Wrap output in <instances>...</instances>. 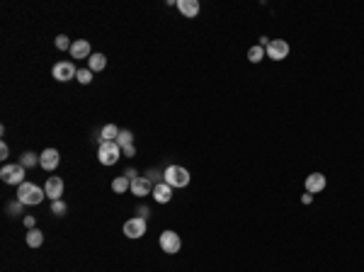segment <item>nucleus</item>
I'll use <instances>...</instances> for the list:
<instances>
[{
	"label": "nucleus",
	"mask_w": 364,
	"mask_h": 272,
	"mask_svg": "<svg viewBox=\"0 0 364 272\" xmlns=\"http://www.w3.org/2000/svg\"><path fill=\"white\" fill-rule=\"evenodd\" d=\"M131 141H133V134H131V131L121 129V131H119V136H117V144H119L121 149H124V146H131Z\"/></svg>",
	"instance_id": "4be33fe9"
},
{
	"label": "nucleus",
	"mask_w": 364,
	"mask_h": 272,
	"mask_svg": "<svg viewBox=\"0 0 364 272\" xmlns=\"http://www.w3.org/2000/svg\"><path fill=\"white\" fill-rule=\"evenodd\" d=\"M180 246H182V241H180V236L175 234V231H163L160 234V248H163V253H168V255H175V253H180Z\"/></svg>",
	"instance_id": "0eeeda50"
},
{
	"label": "nucleus",
	"mask_w": 364,
	"mask_h": 272,
	"mask_svg": "<svg viewBox=\"0 0 364 272\" xmlns=\"http://www.w3.org/2000/svg\"><path fill=\"white\" fill-rule=\"evenodd\" d=\"M163 183H168L170 187H187L190 185V170L182 165H168L163 170Z\"/></svg>",
	"instance_id": "f03ea898"
},
{
	"label": "nucleus",
	"mask_w": 364,
	"mask_h": 272,
	"mask_svg": "<svg viewBox=\"0 0 364 272\" xmlns=\"http://www.w3.org/2000/svg\"><path fill=\"white\" fill-rule=\"evenodd\" d=\"M22 202H20V199H17V202H10V204H8V214H12V216H17V214H22Z\"/></svg>",
	"instance_id": "a878e982"
},
{
	"label": "nucleus",
	"mask_w": 364,
	"mask_h": 272,
	"mask_svg": "<svg viewBox=\"0 0 364 272\" xmlns=\"http://www.w3.org/2000/svg\"><path fill=\"white\" fill-rule=\"evenodd\" d=\"M265 54H267V59H272V61H284L289 56V44L284 39H272L269 47L265 49Z\"/></svg>",
	"instance_id": "423d86ee"
},
{
	"label": "nucleus",
	"mask_w": 364,
	"mask_h": 272,
	"mask_svg": "<svg viewBox=\"0 0 364 272\" xmlns=\"http://www.w3.org/2000/svg\"><path fill=\"white\" fill-rule=\"evenodd\" d=\"M119 126H114V124H107V126H102V131H100V141H117V136H119Z\"/></svg>",
	"instance_id": "a211bd4d"
},
{
	"label": "nucleus",
	"mask_w": 364,
	"mask_h": 272,
	"mask_svg": "<svg viewBox=\"0 0 364 272\" xmlns=\"http://www.w3.org/2000/svg\"><path fill=\"white\" fill-rule=\"evenodd\" d=\"M105 66H107V56L105 54H93L90 59H87V68L97 73V71H105Z\"/></svg>",
	"instance_id": "dca6fc26"
},
{
	"label": "nucleus",
	"mask_w": 364,
	"mask_h": 272,
	"mask_svg": "<svg viewBox=\"0 0 364 272\" xmlns=\"http://www.w3.org/2000/svg\"><path fill=\"white\" fill-rule=\"evenodd\" d=\"M301 202H303V204H311V202H313V195H311V192L301 195Z\"/></svg>",
	"instance_id": "473e14b6"
},
{
	"label": "nucleus",
	"mask_w": 364,
	"mask_h": 272,
	"mask_svg": "<svg viewBox=\"0 0 364 272\" xmlns=\"http://www.w3.org/2000/svg\"><path fill=\"white\" fill-rule=\"evenodd\" d=\"M136 214H139V219H148V216H151V209H148V207H144V204H141V207L136 209Z\"/></svg>",
	"instance_id": "cd10ccee"
},
{
	"label": "nucleus",
	"mask_w": 364,
	"mask_h": 272,
	"mask_svg": "<svg viewBox=\"0 0 364 272\" xmlns=\"http://www.w3.org/2000/svg\"><path fill=\"white\" fill-rule=\"evenodd\" d=\"M112 190H114L117 195H124V192H129V190H131V180H129L126 175H119V177H114V180H112Z\"/></svg>",
	"instance_id": "f3484780"
},
{
	"label": "nucleus",
	"mask_w": 364,
	"mask_h": 272,
	"mask_svg": "<svg viewBox=\"0 0 364 272\" xmlns=\"http://www.w3.org/2000/svg\"><path fill=\"white\" fill-rule=\"evenodd\" d=\"M59 163H61V153L56 149H47L39 153V165H41L47 173H54V170L59 168Z\"/></svg>",
	"instance_id": "6e6552de"
},
{
	"label": "nucleus",
	"mask_w": 364,
	"mask_h": 272,
	"mask_svg": "<svg viewBox=\"0 0 364 272\" xmlns=\"http://www.w3.org/2000/svg\"><path fill=\"white\" fill-rule=\"evenodd\" d=\"M153 183L151 180H146V177H136L131 183V195L136 197H146V195H153Z\"/></svg>",
	"instance_id": "f8f14e48"
},
{
	"label": "nucleus",
	"mask_w": 364,
	"mask_h": 272,
	"mask_svg": "<svg viewBox=\"0 0 364 272\" xmlns=\"http://www.w3.org/2000/svg\"><path fill=\"white\" fill-rule=\"evenodd\" d=\"M160 177H163V173H160V170H148V173H146V180H151L153 185H158V183H163Z\"/></svg>",
	"instance_id": "bb28decb"
},
{
	"label": "nucleus",
	"mask_w": 364,
	"mask_h": 272,
	"mask_svg": "<svg viewBox=\"0 0 364 272\" xmlns=\"http://www.w3.org/2000/svg\"><path fill=\"white\" fill-rule=\"evenodd\" d=\"M75 78H78V83H83V85H90V83H93V71H90V68H80Z\"/></svg>",
	"instance_id": "5701e85b"
},
{
	"label": "nucleus",
	"mask_w": 364,
	"mask_h": 272,
	"mask_svg": "<svg viewBox=\"0 0 364 272\" xmlns=\"http://www.w3.org/2000/svg\"><path fill=\"white\" fill-rule=\"evenodd\" d=\"M44 197H47V192L41 187H36L34 183H22L17 187V199L22 202L24 207H36V204H41Z\"/></svg>",
	"instance_id": "f257e3e1"
},
{
	"label": "nucleus",
	"mask_w": 364,
	"mask_h": 272,
	"mask_svg": "<svg viewBox=\"0 0 364 272\" xmlns=\"http://www.w3.org/2000/svg\"><path fill=\"white\" fill-rule=\"evenodd\" d=\"M153 199H156L158 204H168L170 199H172V187L168 183H158L153 187Z\"/></svg>",
	"instance_id": "ddd939ff"
},
{
	"label": "nucleus",
	"mask_w": 364,
	"mask_h": 272,
	"mask_svg": "<svg viewBox=\"0 0 364 272\" xmlns=\"http://www.w3.org/2000/svg\"><path fill=\"white\" fill-rule=\"evenodd\" d=\"M262 59H265V49H262L260 44H257V47H250V49H248V61H250V63H260Z\"/></svg>",
	"instance_id": "aec40b11"
},
{
	"label": "nucleus",
	"mask_w": 364,
	"mask_h": 272,
	"mask_svg": "<svg viewBox=\"0 0 364 272\" xmlns=\"http://www.w3.org/2000/svg\"><path fill=\"white\" fill-rule=\"evenodd\" d=\"M44 192H47V197L51 199V202L61 199L63 197V180L56 177V175H51V177L47 180V185H44Z\"/></svg>",
	"instance_id": "9d476101"
},
{
	"label": "nucleus",
	"mask_w": 364,
	"mask_h": 272,
	"mask_svg": "<svg viewBox=\"0 0 364 272\" xmlns=\"http://www.w3.org/2000/svg\"><path fill=\"white\" fill-rule=\"evenodd\" d=\"M328 185L326 175L323 173H311L306 175V192H311V195H318V192H323Z\"/></svg>",
	"instance_id": "9b49d317"
},
{
	"label": "nucleus",
	"mask_w": 364,
	"mask_h": 272,
	"mask_svg": "<svg viewBox=\"0 0 364 272\" xmlns=\"http://www.w3.org/2000/svg\"><path fill=\"white\" fill-rule=\"evenodd\" d=\"M20 163H22L24 168H34L36 163H39V156H34L32 151H24L22 156H20Z\"/></svg>",
	"instance_id": "412c9836"
},
{
	"label": "nucleus",
	"mask_w": 364,
	"mask_h": 272,
	"mask_svg": "<svg viewBox=\"0 0 364 272\" xmlns=\"http://www.w3.org/2000/svg\"><path fill=\"white\" fill-rule=\"evenodd\" d=\"M8 156H10V149H8V144H3V146H0V158L8 161Z\"/></svg>",
	"instance_id": "c756f323"
},
{
	"label": "nucleus",
	"mask_w": 364,
	"mask_h": 272,
	"mask_svg": "<svg viewBox=\"0 0 364 272\" xmlns=\"http://www.w3.org/2000/svg\"><path fill=\"white\" fill-rule=\"evenodd\" d=\"M51 214H54V216H63V214H66V202H63V199L51 202Z\"/></svg>",
	"instance_id": "393cba45"
},
{
	"label": "nucleus",
	"mask_w": 364,
	"mask_h": 272,
	"mask_svg": "<svg viewBox=\"0 0 364 272\" xmlns=\"http://www.w3.org/2000/svg\"><path fill=\"white\" fill-rule=\"evenodd\" d=\"M24 168L22 163H5L3 165V170H0V180L5 183V185H22V183H27L24 180Z\"/></svg>",
	"instance_id": "7ed1b4c3"
},
{
	"label": "nucleus",
	"mask_w": 364,
	"mask_h": 272,
	"mask_svg": "<svg viewBox=\"0 0 364 272\" xmlns=\"http://www.w3.org/2000/svg\"><path fill=\"white\" fill-rule=\"evenodd\" d=\"M269 41H272V39H267V37H260V47H262V49H267V47H269Z\"/></svg>",
	"instance_id": "72a5a7b5"
},
{
	"label": "nucleus",
	"mask_w": 364,
	"mask_h": 272,
	"mask_svg": "<svg viewBox=\"0 0 364 272\" xmlns=\"http://www.w3.org/2000/svg\"><path fill=\"white\" fill-rule=\"evenodd\" d=\"M124 175H126V177H129V180H131V183H133V180H136V177H141V175L136 173V170H133V168H129V170H126V173H124Z\"/></svg>",
	"instance_id": "2f4dec72"
},
{
	"label": "nucleus",
	"mask_w": 364,
	"mask_h": 272,
	"mask_svg": "<svg viewBox=\"0 0 364 272\" xmlns=\"http://www.w3.org/2000/svg\"><path fill=\"white\" fill-rule=\"evenodd\" d=\"M71 39L66 37V34H59V37H56V49L59 51H71Z\"/></svg>",
	"instance_id": "b1692460"
},
{
	"label": "nucleus",
	"mask_w": 364,
	"mask_h": 272,
	"mask_svg": "<svg viewBox=\"0 0 364 272\" xmlns=\"http://www.w3.org/2000/svg\"><path fill=\"white\" fill-rule=\"evenodd\" d=\"M71 56H73V61H75V59H90V56H93V54H90V44H87L85 39H75L71 47Z\"/></svg>",
	"instance_id": "4468645a"
},
{
	"label": "nucleus",
	"mask_w": 364,
	"mask_h": 272,
	"mask_svg": "<svg viewBox=\"0 0 364 272\" xmlns=\"http://www.w3.org/2000/svg\"><path fill=\"white\" fill-rule=\"evenodd\" d=\"M97 158L102 165H114L121 158V146L117 141H100V149H97Z\"/></svg>",
	"instance_id": "20e7f679"
},
{
	"label": "nucleus",
	"mask_w": 364,
	"mask_h": 272,
	"mask_svg": "<svg viewBox=\"0 0 364 272\" xmlns=\"http://www.w3.org/2000/svg\"><path fill=\"white\" fill-rule=\"evenodd\" d=\"M177 8H180V13L185 17H197L199 15V0H177Z\"/></svg>",
	"instance_id": "2eb2a0df"
},
{
	"label": "nucleus",
	"mask_w": 364,
	"mask_h": 272,
	"mask_svg": "<svg viewBox=\"0 0 364 272\" xmlns=\"http://www.w3.org/2000/svg\"><path fill=\"white\" fill-rule=\"evenodd\" d=\"M41 243H44V234H41L39 229H29V231H27V246L39 248Z\"/></svg>",
	"instance_id": "6ab92c4d"
},
{
	"label": "nucleus",
	"mask_w": 364,
	"mask_h": 272,
	"mask_svg": "<svg viewBox=\"0 0 364 272\" xmlns=\"http://www.w3.org/2000/svg\"><path fill=\"white\" fill-rule=\"evenodd\" d=\"M24 226H27V231H29V229H36V219L34 216H24Z\"/></svg>",
	"instance_id": "c85d7f7f"
},
{
	"label": "nucleus",
	"mask_w": 364,
	"mask_h": 272,
	"mask_svg": "<svg viewBox=\"0 0 364 272\" xmlns=\"http://www.w3.org/2000/svg\"><path fill=\"white\" fill-rule=\"evenodd\" d=\"M51 75H54L59 83H66V80H73V78L78 75V68H75L73 61H59V63H54Z\"/></svg>",
	"instance_id": "39448f33"
},
{
	"label": "nucleus",
	"mask_w": 364,
	"mask_h": 272,
	"mask_svg": "<svg viewBox=\"0 0 364 272\" xmlns=\"http://www.w3.org/2000/svg\"><path fill=\"white\" fill-rule=\"evenodd\" d=\"M146 234V219H139V216H133L129 221L124 223V236L126 238H141Z\"/></svg>",
	"instance_id": "1a4fd4ad"
},
{
	"label": "nucleus",
	"mask_w": 364,
	"mask_h": 272,
	"mask_svg": "<svg viewBox=\"0 0 364 272\" xmlns=\"http://www.w3.org/2000/svg\"><path fill=\"white\" fill-rule=\"evenodd\" d=\"M121 156H136V149H133V144H131V146H124V149H121Z\"/></svg>",
	"instance_id": "7c9ffc66"
}]
</instances>
